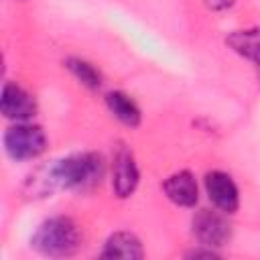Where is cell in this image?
<instances>
[{"instance_id":"obj_1","label":"cell","mask_w":260,"mask_h":260,"mask_svg":"<svg viewBox=\"0 0 260 260\" xmlns=\"http://www.w3.org/2000/svg\"><path fill=\"white\" fill-rule=\"evenodd\" d=\"M104 177V158L98 152H73L55 160L41 179H30L32 193L45 195L55 189H91Z\"/></svg>"},{"instance_id":"obj_2","label":"cell","mask_w":260,"mask_h":260,"mask_svg":"<svg viewBox=\"0 0 260 260\" xmlns=\"http://www.w3.org/2000/svg\"><path fill=\"white\" fill-rule=\"evenodd\" d=\"M30 246L49 258L73 256L81 246L79 225L67 215H53L39 223L30 238Z\"/></svg>"},{"instance_id":"obj_3","label":"cell","mask_w":260,"mask_h":260,"mask_svg":"<svg viewBox=\"0 0 260 260\" xmlns=\"http://www.w3.org/2000/svg\"><path fill=\"white\" fill-rule=\"evenodd\" d=\"M4 150L12 160H32L47 150V134L39 124L14 122L4 132Z\"/></svg>"},{"instance_id":"obj_4","label":"cell","mask_w":260,"mask_h":260,"mask_svg":"<svg viewBox=\"0 0 260 260\" xmlns=\"http://www.w3.org/2000/svg\"><path fill=\"white\" fill-rule=\"evenodd\" d=\"M193 236L197 238L199 246L209 248H221L232 238V225L225 219L223 211H211V209H199L191 219Z\"/></svg>"},{"instance_id":"obj_5","label":"cell","mask_w":260,"mask_h":260,"mask_svg":"<svg viewBox=\"0 0 260 260\" xmlns=\"http://www.w3.org/2000/svg\"><path fill=\"white\" fill-rule=\"evenodd\" d=\"M203 185H205V193L215 209L223 211L225 215L236 213V209L240 207V191H238L236 181L228 173L209 171L203 179Z\"/></svg>"},{"instance_id":"obj_6","label":"cell","mask_w":260,"mask_h":260,"mask_svg":"<svg viewBox=\"0 0 260 260\" xmlns=\"http://www.w3.org/2000/svg\"><path fill=\"white\" fill-rule=\"evenodd\" d=\"M0 112L6 120L12 122H28L37 114V100L30 91L14 81H6L2 85L0 95Z\"/></svg>"},{"instance_id":"obj_7","label":"cell","mask_w":260,"mask_h":260,"mask_svg":"<svg viewBox=\"0 0 260 260\" xmlns=\"http://www.w3.org/2000/svg\"><path fill=\"white\" fill-rule=\"evenodd\" d=\"M140 181L138 165L134 160V154L128 148H118L112 160V191L120 199H128Z\"/></svg>"},{"instance_id":"obj_8","label":"cell","mask_w":260,"mask_h":260,"mask_svg":"<svg viewBox=\"0 0 260 260\" xmlns=\"http://www.w3.org/2000/svg\"><path fill=\"white\" fill-rule=\"evenodd\" d=\"M162 191L167 199L179 207H195L199 199V187L191 171H177L169 175L162 183Z\"/></svg>"},{"instance_id":"obj_9","label":"cell","mask_w":260,"mask_h":260,"mask_svg":"<svg viewBox=\"0 0 260 260\" xmlns=\"http://www.w3.org/2000/svg\"><path fill=\"white\" fill-rule=\"evenodd\" d=\"M100 256L102 258L140 260V258H144V248H142V242L138 240L136 234H132V232H114L106 240Z\"/></svg>"},{"instance_id":"obj_10","label":"cell","mask_w":260,"mask_h":260,"mask_svg":"<svg viewBox=\"0 0 260 260\" xmlns=\"http://www.w3.org/2000/svg\"><path fill=\"white\" fill-rule=\"evenodd\" d=\"M106 106H108L110 114L128 128H136L142 120V112H140L138 104L128 93H124L120 89L106 93Z\"/></svg>"},{"instance_id":"obj_11","label":"cell","mask_w":260,"mask_h":260,"mask_svg":"<svg viewBox=\"0 0 260 260\" xmlns=\"http://www.w3.org/2000/svg\"><path fill=\"white\" fill-rule=\"evenodd\" d=\"M225 45L240 57L252 61L256 67L260 65V28L254 26V28L232 30L225 37Z\"/></svg>"},{"instance_id":"obj_12","label":"cell","mask_w":260,"mask_h":260,"mask_svg":"<svg viewBox=\"0 0 260 260\" xmlns=\"http://www.w3.org/2000/svg\"><path fill=\"white\" fill-rule=\"evenodd\" d=\"M65 67H67L69 73H71L81 85H85L87 89H100V87H102L104 77H102L100 69H98L93 63H89V61H85V59H79V57H67V59H65Z\"/></svg>"},{"instance_id":"obj_13","label":"cell","mask_w":260,"mask_h":260,"mask_svg":"<svg viewBox=\"0 0 260 260\" xmlns=\"http://www.w3.org/2000/svg\"><path fill=\"white\" fill-rule=\"evenodd\" d=\"M187 256L189 258H215L217 256V252H215V248H209V246H201V248H197V250H191V252H187Z\"/></svg>"},{"instance_id":"obj_14","label":"cell","mask_w":260,"mask_h":260,"mask_svg":"<svg viewBox=\"0 0 260 260\" xmlns=\"http://www.w3.org/2000/svg\"><path fill=\"white\" fill-rule=\"evenodd\" d=\"M211 10H225V8H230L236 0H203Z\"/></svg>"},{"instance_id":"obj_15","label":"cell","mask_w":260,"mask_h":260,"mask_svg":"<svg viewBox=\"0 0 260 260\" xmlns=\"http://www.w3.org/2000/svg\"><path fill=\"white\" fill-rule=\"evenodd\" d=\"M258 71H260V65H258Z\"/></svg>"}]
</instances>
